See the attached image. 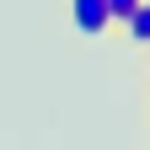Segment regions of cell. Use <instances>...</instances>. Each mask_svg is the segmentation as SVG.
Here are the masks:
<instances>
[{
	"label": "cell",
	"instance_id": "obj_3",
	"mask_svg": "<svg viewBox=\"0 0 150 150\" xmlns=\"http://www.w3.org/2000/svg\"><path fill=\"white\" fill-rule=\"evenodd\" d=\"M134 6H139V0H107V16H112V27H118V22H123V16L134 11Z\"/></svg>",
	"mask_w": 150,
	"mask_h": 150
},
{
	"label": "cell",
	"instance_id": "obj_2",
	"mask_svg": "<svg viewBox=\"0 0 150 150\" xmlns=\"http://www.w3.org/2000/svg\"><path fill=\"white\" fill-rule=\"evenodd\" d=\"M118 27H123V38H129L134 48H150V0H139V6L129 11Z\"/></svg>",
	"mask_w": 150,
	"mask_h": 150
},
{
	"label": "cell",
	"instance_id": "obj_1",
	"mask_svg": "<svg viewBox=\"0 0 150 150\" xmlns=\"http://www.w3.org/2000/svg\"><path fill=\"white\" fill-rule=\"evenodd\" d=\"M70 6V27L81 38H102L112 32V16H107V0H64Z\"/></svg>",
	"mask_w": 150,
	"mask_h": 150
}]
</instances>
